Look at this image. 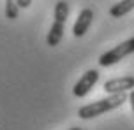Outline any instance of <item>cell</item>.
<instances>
[{
	"label": "cell",
	"instance_id": "obj_3",
	"mask_svg": "<svg viewBox=\"0 0 134 130\" xmlns=\"http://www.w3.org/2000/svg\"><path fill=\"white\" fill-rule=\"evenodd\" d=\"M97 81H99V70L88 69L87 72L76 81V84H74V88H72V93L78 98H83V97H87L90 93V90L97 84Z\"/></svg>",
	"mask_w": 134,
	"mask_h": 130
},
{
	"label": "cell",
	"instance_id": "obj_2",
	"mask_svg": "<svg viewBox=\"0 0 134 130\" xmlns=\"http://www.w3.org/2000/svg\"><path fill=\"white\" fill-rule=\"evenodd\" d=\"M132 53H134V37H131V39H127V41L120 42L118 46H115L113 49L102 53L97 62H99L100 67H111V65L118 63L120 60H124L125 56L132 55Z\"/></svg>",
	"mask_w": 134,
	"mask_h": 130
},
{
	"label": "cell",
	"instance_id": "obj_7",
	"mask_svg": "<svg viewBox=\"0 0 134 130\" xmlns=\"http://www.w3.org/2000/svg\"><path fill=\"white\" fill-rule=\"evenodd\" d=\"M131 11H134V0H120L118 4L109 7V16L111 18H122Z\"/></svg>",
	"mask_w": 134,
	"mask_h": 130
},
{
	"label": "cell",
	"instance_id": "obj_1",
	"mask_svg": "<svg viewBox=\"0 0 134 130\" xmlns=\"http://www.w3.org/2000/svg\"><path fill=\"white\" fill-rule=\"evenodd\" d=\"M129 100V95L127 91H124V93H109L108 97L104 98H99V100H95L92 104H87V106H83L78 109V118L81 120H92V118H97L100 114H104L108 111H113L116 107H120L122 104Z\"/></svg>",
	"mask_w": 134,
	"mask_h": 130
},
{
	"label": "cell",
	"instance_id": "obj_6",
	"mask_svg": "<svg viewBox=\"0 0 134 130\" xmlns=\"http://www.w3.org/2000/svg\"><path fill=\"white\" fill-rule=\"evenodd\" d=\"M64 27H65V23L57 21V20L53 21V25L49 27V32H48V35H46L48 46L55 48V46H58L62 42V39H64Z\"/></svg>",
	"mask_w": 134,
	"mask_h": 130
},
{
	"label": "cell",
	"instance_id": "obj_12",
	"mask_svg": "<svg viewBox=\"0 0 134 130\" xmlns=\"http://www.w3.org/2000/svg\"><path fill=\"white\" fill-rule=\"evenodd\" d=\"M69 130H81L80 127H72V128H69Z\"/></svg>",
	"mask_w": 134,
	"mask_h": 130
},
{
	"label": "cell",
	"instance_id": "obj_5",
	"mask_svg": "<svg viewBox=\"0 0 134 130\" xmlns=\"http://www.w3.org/2000/svg\"><path fill=\"white\" fill-rule=\"evenodd\" d=\"M92 21H94V11H92L90 7L81 9V13L78 14V20H76V23H74V27H72L74 37H83V35L88 32Z\"/></svg>",
	"mask_w": 134,
	"mask_h": 130
},
{
	"label": "cell",
	"instance_id": "obj_4",
	"mask_svg": "<svg viewBox=\"0 0 134 130\" xmlns=\"http://www.w3.org/2000/svg\"><path fill=\"white\" fill-rule=\"evenodd\" d=\"M104 91L106 93H124V91H131L134 90V76H122V77H115L104 83Z\"/></svg>",
	"mask_w": 134,
	"mask_h": 130
},
{
	"label": "cell",
	"instance_id": "obj_10",
	"mask_svg": "<svg viewBox=\"0 0 134 130\" xmlns=\"http://www.w3.org/2000/svg\"><path fill=\"white\" fill-rule=\"evenodd\" d=\"M30 4H32V0H18V5H20L21 9H27V7H30Z\"/></svg>",
	"mask_w": 134,
	"mask_h": 130
},
{
	"label": "cell",
	"instance_id": "obj_9",
	"mask_svg": "<svg viewBox=\"0 0 134 130\" xmlns=\"http://www.w3.org/2000/svg\"><path fill=\"white\" fill-rule=\"evenodd\" d=\"M21 7L18 5V0H5V18L7 20H16Z\"/></svg>",
	"mask_w": 134,
	"mask_h": 130
},
{
	"label": "cell",
	"instance_id": "obj_11",
	"mask_svg": "<svg viewBox=\"0 0 134 130\" xmlns=\"http://www.w3.org/2000/svg\"><path fill=\"white\" fill-rule=\"evenodd\" d=\"M129 102H131V109L134 113V90H131V93H129Z\"/></svg>",
	"mask_w": 134,
	"mask_h": 130
},
{
	"label": "cell",
	"instance_id": "obj_8",
	"mask_svg": "<svg viewBox=\"0 0 134 130\" xmlns=\"http://www.w3.org/2000/svg\"><path fill=\"white\" fill-rule=\"evenodd\" d=\"M53 16H55V20H57V21L65 23L67 18H69V4H67V2H64V0H58V2L55 4Z\"/></svg>",
	"mask_w": 134,
	"mask_h": 130
}]
</instances>
